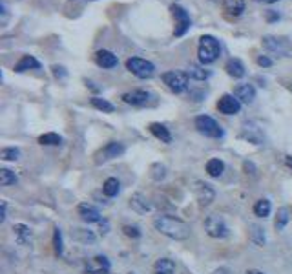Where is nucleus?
Here are the masks:
<instances>
[{"label":"nucleus","mask_w":292,"mask_h":274,"mask_svg":"<svg viewBox=\"0 0 292 274\" xmlns=\"http://www.w3.org/2000/svg\"><path fill=\"white\" fill-rule=\"evenodd\" d=\"M154 228L161 232L163 236L175 240V241H185L190 238V227L179 218H173V216H166V214H159L154 218Z\"/></svg>","instance_id":"1"},{"label":"nucleus","mask_w":292,"mask_h":274,"mask_svg":"<svg viewBox=\"0 0 292 274\" xmlns=\"http://www.w3.org/2000/svg\"><path fill=\"white\" fill-rule=\"evenodd\" d=\"M221 55V46H219V40L212 35H203L199 38V46H197V57L201 64H212L216 62Z\"/></svg>","instance_id":"2"},{"label":"nucleus","mask_w":292,"mask_h":274,"mask_svg":"<svg viewBox=\"0 0 292 274\" xmlns=\"http://www.w3.org/2000/svg\"><path fill=\"white\" fill-rule=\"evenodd\" d=\"M261 44L269 53L276 55V57H289L292 51V44L287 37L265 35V37L261 38Z\"/></svg>","instance_id":"3"},{"label":"nucleus","mask_w":292,"mask_h":274,"mask_svg":"<svg viewBox=\"0 0 292 274\" xmlns=\"http://www.w3.org/2000/svg\"><path fill=\"white\" fill-rule=\"evenodd\" d=\"M194 124H195V128H197V132L203 134L205 137H212V139L223 137V128H221V124H219L214 117H210V115H197Z\"/></svg>","instance_id":"4"},{"label":"nucleus","mask_w":292,"mask_h":274,"mask_svg":"<svg viewBox=\"0 0 292 274\" xmlns=\"http://www.w3.org/2000/svg\"><path fill=\"white\" fill-rule=\"evenodd\" d=\"M205 230L210 238H216V240H223V238L230 236V228L225 223V220L217 214H212L205 220Z\"/></svg>","instance_id":"5"},{"label":"nucleus","mask_w":292,"mask_h":274,"mask_svg":"<svg viewBox=\"0 0 292 274\" xmlns=\"http://www.w3.org/2000/svg\"><path fill=\"white\" fill-rule=\"evenodd\" d=\"M126 69L130 73H134L135 77H139V79H150V77H154V73H155V66H154L150 61L141 59V57L128 59Z\"/></svg>","instance_id":"6"},{"label":"nucleus","mask_w":292,"mask_h":274,"mask_svg":"<svg viewBox=\"0 0 292 274\" xmlns=\"http://www.w3.org/2000/svg\"><path fill=\"white\" fill-rule=\"evenodd\" d=\"M188 77L187 71H166L163 73V83L166 84V88L173 93H183L188 90Z\"/></svg>","instance_id":"7"},{"label":"nucleus","mask_w":292,"mask_h":274,"mask_svg":"<svg viewBox=\"0 0 292 274\" xmlns=\"http://www.w3.org/2000/svg\"><path fill=\"white\" fill-rule=\"evenodd\" d=\"M190 188H192V192H194V196H195V199H197L199 206H208L210 203L216 199V190L212 188V185L201 181V179L192 181Z\"/></svg>","instance_id":"8"},{"label":"nucleus","mask_w":292,"mask_h":274,"mask_svg":"<svg viewBox=\"0 0 292 274\" xmlns=\"http://www.w3.org/2000/svg\"><path fill=\"white\" fill-rule=\"evenodd\" d=\"M126 152V146L119 143V141H110L108 145H104L97 154H95V165H104L108 161L120 157L122 154Z\"/></svg>","instance_id":"9"},{"label":"nucleus","mask_w":292,"mask_h":274,"mask_svg":"<svg viewBox=\"0 0 292 274\" xmlns=\"http://www.w3.org/2000/svg\"><path fill=\"white\" fill-rule=\"evenodd\" d=\"M170 11H172V15L177 18V28L173 31V35H175V37H183V35L190 30V26H192V22H190V15H188L187 9L181 8V6H175V4L170 6Z\"/></svg>","instance_id":"10"},{"label":"nucleus","mask_w":292,"mask_h":274,"mask_svg":"<svg viewBox=\"0 0 292 274\" xmlns=\"http://www.w3.org/2000/svg\"><path fill=\"white\" fill-rule=\"evenodd\" d=\"M240 137L248 141V143H252V145H263V141H265V134L256 122H245L243 128H241Z\"/></svg>","instance_id":"11"},{"label":"nucleus","mask_w":292,"mask_h":274,"mask_svg":"<svg viewBox=\"0 0 292 274\" xmlns=\"http://www.w3.org/2000/svg\"><path fill=\"white\" fill-rule=\"evenodd\" d=\"M217 110L225 115H236L240 114L241 110V101L236 97V95H230V93H225L221 95L219 101H217Z\"/></svg>","instance_id":"12"},{"label":"nucleus","mask_w":292,"mask_h":274,"mask_svg":"<svg viewBox=\"0 0 292 274\" xmlns=\"http://www.w3.org/2000/svg\"><path fill=\"white\" fill-rule=\"evenodd\" d=\"M150 93L144 90H134V91H128L122 95V101L126 103V104H132V106H146L148 103H150Z\"/></svg>","instance_id":"13"},{"label":"nucleus","mask_w":292,"mask_h":274,"mask_svg":"<svg viewBox=\"0 0 292 274\" xmlns=\"http://www.w3.org/2000/svg\"><path fill=\"white\" fill-rule=\"evenodd\" d=\"M234 95H236L241 103L250 104V103L256 99V88L250 83H240L234 88Z\"/></svg>","instance_id":"14"},{"label":"nucleus","mask_w":292,"mask_h":274,"mask_svg":"<svg viewBox=\"0 0 292 274\" xmlns=\"http://www.w3.org/2000/svg\"><path fill=\"white\" fill-rule=\"evenodd\" d=\"M13 236H15L17 243L18 245L28 247V245H31L33 232H31V228L28 227V225H24V223H17V225H13Z\"/></svg>","instance_id":"15"},{"label":"nucleus","mask_w":292,"mask_h":274,"mask_svg":"<svg viewBox=\"0 0 292 274\" xmlns=\"http://www.w3.org/2000/svg\"><path fill=\"white\" fill-rule=\"evenodd\" d=\"M77 212H79V216L86 223H99L101 221V212L93 205H90V203H81L79 208H77Z\"/></svg>","instance_id":"16"},{"label":"nucleus","mask_w":292,"mask_h":274,"mask_svg":"<svg viewBox=\"0 0 292 274\" xmlns=\"http://www.w3.org/2000/svg\"><path fill=\"white\" fill-rule=\"evenodd\" d=\"M130 206H132L137 214H146L152 210V205H150V201H148V198L142 196L141 192H135L134 196L130 198Z\"/></svg>","instance_id":"17"},{"label":"nucleus","mask_w":292,"mask_h":274,"mask_svg":"<svg viewBox=\"0 0 292 274\" xmlns=\"http://www.w3.org/2000/svg\"><path fill=\"white\" fill-rule=\"evenodd\" d=\"M95 62H97L101 68H106V69H112L117 66V55H113L112 51H108V50H99L97 53H95Z\"/></svg>","instance_id":"18"},{"label":"nucleus","mask_w":292,"mask_h":274,"mask_svg":"<svg viewBox=\"0 0 292 274\" xmlns=\"http://www.w3.org/2000/svg\"><path fill=\"white\" fill-rule=\"evenodd\" d=\"M225 69L226 73L234 79H243L245 73H247V69H245V64L240 61V59H228L225 64Z\"/></svg>","instance_id":"19"},{"label":"nucleus","mask_w":292,"mask_h":274,"mask_svg":"<svg viewBox=\"0 0 292 274\" xmlns=\"http://www.w3.org/2000/svg\"><path fill=\"white\" fill-rule=\"evenodd\" d=\"M40 68V62L33 57V55H24L20 61L15 64V73H22V71H28V69H38Z\"/></svg>","instance_id":"20"},{"label":"nucleus","mask_w":292,"mask_h":274,"mask_svg":"<svg viewBox=\"0 0 292 274\" xmlns=\"http://www.w3.org/2000/svg\"><path fill=\"white\" fill-rule=\"evenodd\" d=\"M150 132L157 137L161 143H166V145H170V143H172V134H170V130L166 128L165 124H161V122H152Z\"/></svg>","instance_id":"21"},{"label":"nucleus","mask_w":292,"mask_h":274,"mask_svg":"<svg viewBox=\"0 0 292 274\" xmlns=\"http://www.w3.org/2000/svg\"><path fill=\"white\" fill-rule=\"evenodd\" d=\"M223 9L228 15L240 17L245 11V0H223Z\"/></svg>","instance_id":"22"},{"label":"nucleus","mask_w":292,"mask_h":274,"mask_svg":"<svg viewBox=\"0 0 292 274\" xmlns=\"http://www.w3.org/2000/svg\"><path fill=\"white\" fill-rule=\"evenodd\" d=\"M187 73L190 79H195V81H206V79L212 75L210 69H205L203 66H199V64H190L187 69Z\"/></svg>","instance_id":"23"},{"label":"nucleus","mask_w":292,"mask_h":274,"mask_svg":"<svg viewBox=\"0 0 292 274\" xmlns=\"http://www.w3.org/2000/svg\"><path fill=\"white\" fill-rule=\"evenodd\" d=\"M154 273L155 274H173L175 273V263L168 258H161L155 261L154 265Z\"/></svg>","instance_id":"24"},{"label":"nucleus","mask_w":292,"mask_h":274,"mask_svg":"<svg viewBox=\"0 0 292 274\" xmlns=\"http://www.w3.org/2000/svg\"><path fill=\"white\" fill-rule=\"evenodd\" d=\"M103 192H104V196H108V198H115L120 192V181L117 177H108L104 181V185H103Z\"/></svg>","instance_id":"25"},{"label":"nucleus","mask_w":292,"mask_h":274,"mask_svg":"<svg viewBox=\"0 0 292 274\" xmlns=\"http://www.w3.org/2000/svg\"><path fill=\"white\" fill-rule=\"evenodd\" d=\"M248 236H250V241L258 247H263L267 243V238H265V230H263L259 225H250V230H248Z\"/></svg>","instance_id":"26"},{"label":"nucleus","mask_w":292,"mask_h":274,"mask_svg":"<svg viewBox=\"0 0 292 274\" xmlns=\"http://www.w3.org/2000/svg\"><path fill=\"white\" fill-rule=\"evenodd\" d=\"M71 238L81 241V243H95V234L91 230H84V228H73L71 230Z\"/></svg>","instance_id":"27"},{"label":"nucleus","mask_w":292,"mask_h":274,"mask_svg":"<svg viewBox=\"0 0 292 274\" xmlns=\"http://www.w3.org/2000/svg\"><path fill=\"white\" fill-rule=\"evenodd\" d=\"M223 172H225V163L221 159H210L206 163V174L210 177H219Z\"/></svg>","instance_id":"28"},{"label":"nucleus","mask_w":292,"mask_h":274,"mask_svg":"<svg viewBox=\"0 0 292 274\" xmlns=\"http://www.w3.org/2000/svg\"><path fill=\"white\" fill-rule=\"evenodd\" d=\"M38 143L44 146H59L62 145V137L59 134H55V132H48V134H42L38 137Z\"/></svg>","instance_id":"29"},{"label":"nucleus","mask_w":292,"mask_h":274,"mask_svg":"<svg viewBox=\"0 0 292 274\" xmlns=\"http://www.w3.org/2000/svg\"><path fill=\"white\" fill-rule=\"evenodd\" d=\"M91 106L104 112V114H112L115 112V106L108 99H103V97H91Z\"/></svg>","instance_id":"30"},{"label":"nucleus","mask_w":292,"mask_h":274,"mask_svg":"<svg viewBox=\"0 0 292 274\" xmlns=\"http://www.w3.org/2000/svg\"><path fill=\"white\" fill-rule=\"evenodd\" d=\"M289 220H291V216H289V208H287V206H281V208L277 210V214H276V220H274V227H276L277 230H283V228L287 227V223H289Z\"/></svg>","instance_id":"31"},{"label":"nucleus","mask_w":292,"mask_h":274,"mask_svg":"<svg viewBox=\"0 0 292 274\" xmlns=\"http://www.w3.org/2000/svg\"><path fill=\"white\" fill-rule=\"evenodd\" d=\"M270 208H272V205H270L269 199H258L254 205V214L258 218H267L270 214Z\"/></svg>","instance_id":"32"},{"label":"nucleus","mask_w":292,"mask_h":274,"mask_svg":"<svg viewBox=\"0 0 292 274\" xmlns=\"http://www.w3.org/2000/svg\"><path fill=\"white\" fill-rule=\"evenodd\" d=\"M17 181H18V177L15 175V172H11L9 168H0V185L2 187L15 185Z\"/></svg>","instance_id":"33"},{"label":"nucleus","mask_w":292,"mask_h":274,"mask_svg":"<svg viewBox=\"0 0 292 274\" xmlns=\"http://www.w3.org/2000/svg\"><path fill=\"white\" fill-rule=\"evenodd\" d=\"M150 177L154 181H161L166 177V167L161 165V163H154L150 167Z\"/></svg>","instance_id":"34"},{"label":"nucleus","mask_w":292,"mask_h":274,"mask_svg":"<svg viewBox=\"0 0 292 274\" xmlns=\"http://www.w3.org/2000/svg\"><path fill=\"white\" fill-rule=\"evenodd\" d=\"M18 157H20V150L15 148V146H11V148H2V150H0V159L17 161Z\"/></svg>","instance_id":"35"},{"label":"nucleus","mask_w":292,"mask_h":274,"mask_svg":"<svg viewBox=\"0 0 292 274\" xmlns=\"http://www.w3.org/2000/svg\"><path fill=\"white\" fill-rule=\"evenodd\" d=\"M53 247H55V252L57 254H62V232L60 228H55V234H53Z\"/></svg>","instance_id":"36"},{"label":"nucleus","mask_w":292,"mask_h":274,"mask_svg":"<svg viewBox=\"0 0 292 274\" xmlns=\"http://www.w3.org/2000/svg\"><path fill=\"white\" fill-rule=\"evenodd\" d=\"M122 230H124V234L128 238H141V230H139L137 225H124Z\"/></svg>","instance_id":"37"},{"label":"nucleus","mask_w":292,"mask_h":274,"mask_svg":"<svg viewBox=\"0 0 292 274\" xmlns=\"http://www.w3.org/2000/svg\"><path fill=\"white\" fill-rule=\"evenodd\" d=\"M256 62H258L261 68H269V66H272V59H269L267 55H259V57L256 59Z\"/></svg>","instance_id":"38"},{"label":"nucleus","mask_w":292,"mask_h":274,"mask_svg":"<svg viewBox=\"0 0 292 274\" xmlns=\"http://www.w3.org/2000/svg\"><path fill=\"white\" fill-rule=\"evenodd\" d=\"M52 69H53V75L55 77H59V79H64V77L68 75V71H66V68L64 66H52Z\"/></svg>","instance_id":"39"},{"label":"nucleus","mask_w":292,"mask_h":274,"mask_svg":"<svg viewBox=\"0 0 292 274\" xmlns=\"http://www.w3.org/2000/svg\"><path fill=\"white\" fill-rule=\"evenodd\" d=\"M99 232H101L103 236H106V234L110 232V223H108L106 220H101V221H99Z\"/></svg>","instance_id":"40"},{"label":"nucleus","mask_w":292,"mask_h":274,"mask_svg":"<svg viewBox=\"0 0 292 274\" xmlns=\"http://www.w3.org/2000/svg\"><path fill=\"white\" fill-rule=\"evenodd\" d=\"M6 212H8V203L6 201H0V223H4L6 221Z\"/></svg>","instance_id":"41"},{"label":"nucleus","mask_w":292,"mask_h":274,"mask_svg":"<svg viewBox=\"0 0 292 274\" xmlns=\"http://www.w3.org/2000/svg\"><path fill=\"white\" fill-rule=\"evenodd\" d=\"M279 18H281V17H279L277 11H274V9H269V11H267V20H269V22H277Z\"/></svg>","instance_id":"42"},{"label":"nucleus","mask_w":292,"mask_h":274,"mask_svg":"<svg viewBox=\"0 0 292 274\" xmlns=\"http://www.w3.org/2000/svg\"><path fill=\"white\" fill-rule=\"evenodd\" d=\"M243 170H245L247 174H252V175H254V174H256L254 163H250V161H245V163H243Z\"/></svg>","instance_id":"43"},{"label":"nucleus","mask_w":292,"mask_h":274,"mask_svg":"<svg viewBox=\"0 0 292 274\" xmlns=\"http://www.w3.org/2000/svg\"><path fill=\"white\" fill-rule=\"evenodd\" d=\"M95 261H97L101 267H104V269H108V267H110V261H108V258H106V256H95Z\"/></svg>","instance_id":"44"},{"label":"nucleus","mask_w":292,"mask_h":274,"mask_svg":"<svg viewBox=\"0 0 292 274\" xmlns=\"http://www.w3.org/2000/svg\"><path fill=\"white\" fill-rule=\"evenodd\" d=\"M90 274H110V271L104 269V267H99V269H95V271H91Z\"/></svg>","instance_id":"45"},{"label":"nucleus","mask_w":292,"mask_h":274,"mask_svg":"<svg viewBox=\"0 0 292 274\" xmlns=\"http://www.w3.org/2000/svg\"><path fill=\"white\" fill-rule=\"evenodd\" d=\"M245 274H265V273H263V271H259V269H248Z\"/></svg>","instance_id":"46"},{"label":"nucleus","mask_w":292,"mask_h":274,"mask_svg":"<svg viewBox=\"0 0 292 274\" xmlns=\"http://www.w3.org/2000/svg\"><path fill=\"white\" fill-rule=\"evenodd\" d=\"M285 165L289 168H292V155H287V157H285Z\"/></svg>","instance_id":"47"},{"label":"nucleus","mask_w":292,"mask_h":274,"mask_svg":"<svg viewBox=\"0 0 292 274\" xmlns=\"http://www.w3.org/2000/svg\"><path fill=\"white\" fill-rule=\"evenodd\" d=\"M256 2H263V4H276L279 0H256Z\"/></svg>","instance_id":"48"}]
</instances>
